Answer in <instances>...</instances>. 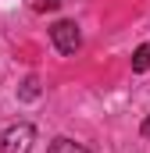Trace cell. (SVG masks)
<instances>
[{"label": "cell", "mask_w": 150, "mask_h": 153, "mask_svg": "<svg viewBox=\"0 0 150 153\" xmlns=\"http://www.w3.org/2000/svg\"><path fill=\"white\" fill-rule=\"evenodd\" d=\"M61 4H64V0H43L39 7H61Z\"/></svg>", "instance_id": "6"}, {"label": "cell", "mask_w": 150, "mask_h": 153, "mask_svg": "<svg viewBox=\"0 0 150 153\" xmlns=\"http://www.w3.org/2000/svg\"><path fill=\"white\" fill-rule=\"evenodd\" d=\"M18 96H22V100H36V96H39V78H36V75H29L25 82H22Z\"/></svg>", "instance_id": "5"}, {"label": "cell", "mask_w": 150, "mask_h": 153, "mask_svg": "<svg viewBox=\"0 0 150 153\" xmlns=\"http://www.w3.org/2000/svg\"><path fill=\"white\" fill-rule=\"evenodd\" d=\"M0 139H4V150L0 153H29L32 143H36V128L29 121H22V125H11Z\"/></svg>", "instance_id": "1"}, {"label": "cell", "mask_w": 150, "mask_h": 153, "mask_svg": "<svg viewBox=\"0 0 150 153\" xmlns=\"http://www.w3.org/2000/svg\"><path fill=\"white\" fill-rule=\"evenodd\" d=\"M50 39H54V46H57L61 53H75V50L82 46V32H79L75 22H54V25H50Z\"/></svg>", "instance_id": "2"}, {"label": "cell", "mask_w": 150, "mask_h": 153, "mask_svg": "<svg viewBox=\"0 0 150 153\" xmlns=\"http://www.w3.org/2000/svg\"><path fill=\"white\" fill-rule=\"evenodd\" d=\"M140 132H143V135H150V117L143 121V128H140Z\"/></svg>", "instance_id": "7"}, {"label": "cell", "mask_w": 150, "mask_h": 153, "mask_svg": "<svg viewBox=\"0 0 150 153\" xmlns=\"http://www.w3.org/2000/svg\"><path fill=\"white\" fill-rule=\"evenodd\" d=\"M46 153H89V150H86L82 143H75V139H64V135H61V139L50 143V150H46Z\"/></svg>", "instance_id": "3"}, {"label": "cell", "mask_w": 150, "mask_h": 153, "mask_svg": "<svg viewBox=\"0 0 150 153\" xmlns=\"http://www.w3.org/2000/svg\"><path fill=\"white\" fill-rule=\"evenodd\" d=\"M147 68H150V43H143L132 53V71H147Z\"/></svg>", "instance_id": "4"}, {"label": "cell", "mask_w": 150, "mask_h": 153, "mask_svg": "<svg viewBox=\"0 0 150 153\" xmlns=\"http://www.w3.org/2000/svg\"><path fill=\"white\" fill-rule=\"evenodd\" d=\"M0 150H4V139H0Z\"/></svg>", "instance_id": "8"}]
</instances>
